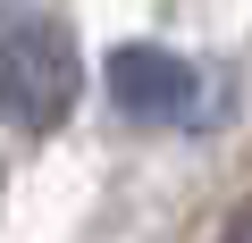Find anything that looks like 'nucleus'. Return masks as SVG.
<instances>
[{
	"label": "nucleus",
	"instance_id": "1",
	"mask_svg": "<svg viewBox=\"0 0 252 243\" xmlns=\"http://www.w3.org/2000/svg\"><path fill=\"white\" fill-rule=\"evenodd\" d=\"M84 92V59L51 17H0V117L17 135H59Z\"/></svg>",
	"mask_w": 252,
	"mask_h": 243
},
{
	"label": "nucleus",
	"instance_id": "2",
	"mask_svg": "<svg viewBox=\"0 0 252 243\" xmlns=\"http://www.w3.org/2000/svg\"><path fill=\"white\" fill-rule=\"evenodd\" d=\"M109 101L135 117V126H177V117H193V101H202V76L177 51L126 42V51H109Z\"/></svg>",
	"mask_w": 252,
	"mask_h": 243
},
{
	"label": "nucleus",
	"instance_id": "3",
	"mask_svg": "<svg viewBox=\"0 0 252 243\" xmlns=\"http://www.w3.org/2000/svg\"><path fill=\"white\" fill-rule=\"evenodd\" d=\"M219 243H252V201H244V210H235V218L219 226Z\"/></svg>",
	"mask_w": 252,
	"mask_h": 243
}]
</instances>
